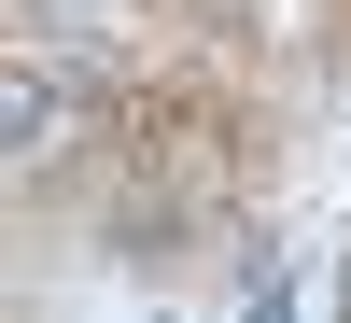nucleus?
I'll return each mask as SVG.
<instances>
[{
    "label": "nucleus",
    "mask_w": 351,
    "mask_h": 323,
    "mask_svg": "<svg viewBox=\"0 0 351 323\" xmlns=\"http://www.w3.org/2000/svg\"><path fill=\"white\" fill-rule=\"evenodd\" d=\"M56 127V99H43V71H14V84H0V141H14V155H28V141H43Z\"/></svg>",
    "instance_id": "f257e3e1"
}]
</instances>
